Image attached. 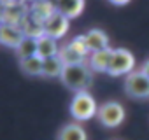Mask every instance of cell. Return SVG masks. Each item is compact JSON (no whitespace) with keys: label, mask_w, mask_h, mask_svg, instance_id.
<instances>
[{"label":"cell","mask_w":149,"mask_h":140,"mask_svg":"<svg viewBox=\"0 0 149 140\" xmlns=\"http://www.w3.org/2000/svg\"><path fill=\"white\" fill-rule=\"evenodd\" d=\"M19 67L26 76H42L44 72V60L39 56H32L26 60H19Z\"/></svg>","instance_id":"5bb4252c"},{"label":"cell","mask_w":149,"mask_h":140,"mask_svg":"<svg viewBox=\"0 0 149 140\" xmlns=\"http://www.w3.org/2000/svg\"><path fill=\"white\" fill-rule=\"evenodd\" d=\"M125 91L132 98H149V77L142 70H135L125 79Z\"/></svg>","instance_id":"8992f818"},{"label":"cell","mask_w":149,"mask_h":140,"mask_svg":"<svg viewBox=\"0 0 149 140\" xmlns=\"http://www.w3.org/2000/svg\"><path fill=\"white\" fill-rule=\"evenodd\" d=\"M70 114L76 121H90L98 114V107L95 98L88 91L76 93L70 102Z\"/></svg>","instance_id":"3957f363"},{"label":"cell","mask_w":149,"mask_h":140,"mask_svg":"<svg viewBox=\"0 0 149 140\" xmlns=\"http://www.w3.org/2000/svg\"><path fill=\"white\" fill-rule=\"evenodd\" d=\"M68 25H70V19L65 18L63 14H60L58 11H54L46 21H44V35L54 39V40H60L67 35L68 32Z\"/></svg>","instance_id":"52a82bcc"},{"label":"cell","mask_w":149,"mask_h":140,"mask_svg":"<svg viewBox=\"0 0 149 140\" xmlns=\"http://www.w3.org/2000/svg\"><path fill=\"white\" fill-rule=\"evenodd\" d=\"M84 40H86V46L90 49V53H98V51H104V49H109V37L104 30H98V28H93L90 32L84 33Z\"/></svg>","instance_id":"30bf717a"},{"label":"cell","mask_w":149,"mask_h":140,"mask_svg":"<svg viewBox=\"0 0 149 140\" xmlns=\"http://www.w3.org/2000/svg\"><path fill=\"white\" fill-rule=\"evenodd\" d=\"M16 53H18L19 60H26V58L37 56V53H39V42H37V39H33V37H25V40L18 46Z\"/></svg>","instance_id":"2e32d148"},{"label":"cell","mask_w":149,"mask_h":140,"mask_svg":"<svg viewBox=\"0 0 149 140\" xmlns=\"http://www.w3.org/2000/svg\"><path fill=\"white\" fill-rule=\"evenodd\" d=\"M65 68V63L60 56H53V58H47L44 60V72L42 76L44 77H61V72Z\"/></svg>","instance_id":"9a60e30c"},{"label":"cell","mask_w":149,"mask_h":140,"mask_svg":"<svg viewBox=\"0 0 149 140\" xmlns=\"http://www.w3.org/2000/svg\"><path fill=\"white\" fill-rule=\"evenodd\" d=\"M58 140H88V135L79 123H68L60 130Z\"/></svg>","instance_id":"7c38bea8"},{"label":"cell","mask_w":149,"mask_h":140,"mask_svg":"<svg viewBox=\"0 0 149 140\" xmlns=\"http://www.w3.org/2000/svg\"><path fill=\"white\" fill-rule=\"evenodd\" d=\"M112 54H114L112 47L98 51V53H91L90 58H88L90 68L93 70V72H109V67H111V61H112Z\"/></svg>","instance_id":"9c48e42d"},{"label":"cell","mask_w":149,"mask_h":140,"mask_svg":"<svg viewBox=\"0 0 149 140\" xmlns=\"http://www.w3.org/2000/svg\"><path fill=\"white\" fill-rule=\"evenodd\" d=\"M135 56L125 49V47H118L114 49V54H112V61H111V67H109V76H114V77H119V76H130L132 72H135Z\"/></svg>","instance_id":"277c9868"},{"label":"cell","mask_w":149,"mask_h":140,"mask_svg":"<svg viewBox=\"0 0 149 140\" xmlns=\"http://www.w3.org/2000/svg\"><path fill=\"white\" fill-rule=\"evenodd\" d=\"M90 49L86 46L84 35H79L76 39H72L68 44H65L60 49V58L63 60L65 65H81V63H88L90 58Z\"/></svg>","instance_id":"7a4b0ae2"},{"label":"cell","mask_w":149,"mask_h":140,"mask_svg":"<svg viewBox=\"0 0 149 140\" xmlns=\"http://www.w3.org/2000/svg\"><path fill=\"white\" fill-rule=\"evenodd\" d=\"M39 42V53L37 56L42 58V60H47V58H53V56H58L60 54V46H58V40L47 37V35H42L40 39H37Z\"/></svg>","instance_id":"8fae6325"},{"label":"cell","mask_w":149,"mask_h":140,"mask_svg":"<svg viewBox=\"0 0 149 140\" xmlns=\"http://www.w3.org/2000/svg\"><path fill=\"white\" fill-rule=\"evenodd\" d=\"M56 11L60 14H63L65 18L72 19V18H77L81 16V12L84 11V2L83 0H72V2H58L54 4Z\"/></svg>","instance_id":"4fadbf2b"},{"label":"cell","mask_w":149,"mask_h":140,"mask_svg":"<svg viewBox=\"0 0 149 140\" xmlns=\"http://www.w3.org/2000/svg\"><path fill=\"white\" fill-rule=\"evenodd\" d=\"M100 124H104L105 128H116L125 121V109L119 102H105L98 107V114H97Z\"/></svg>","instance_id":"5b68a950"},{"label":"cell","mask_w":149,"mask_h":140,"mask_svg":"<svg viewBox=\"0 0 149 140\" xmlns=\"http://www.w3.org/2000/svg\"><path fill=\"white\" fill-rule=\"evenodd\" d=\"M61 82L76 93L88 91V88L93 82V70L90 68L88 63L81 65H65L63 72H61Z\"/></svg>","instance_id":"6da1fadb"},{"label":"cell","mask_w":149,"mask_h":140,"mask_svg":"<svg viewBox=\"0 0 149 140\" xmlns=\"http://www.w3.org/2000/svg\"><path fill=\"white\" fill-rule=\"evenodd\" d=\"M25 30L19 25H4L0 26V40L7 47H14L18 49V46L25 40Z\"/></svg>","instance_id":"ba28073f"},{"label":"cell","mask_w":149,"mask_h":140,"mask_svg":"<svg viewBox=\"0 0 149 140\" xmlns=\"http://www.w3.org/2000/svg\"><path fill=\"white\" fill-rule=\"evenodd\" d=\"M54 11H56L54 4H49V2H37V4H33V6L30 7V14H32L35 19H39L40 23H44Z\"/></svg>","instance_id":"e0dca14e"},{"label":"cell","mask_w":149,"mask_h":140,"mask_svg":"<svg viewBox=\"0 0 149 140\" xmlns=\"http://www.w3.org/2000/svg\"><path fill=\"white\" fill-rule=\"evenodd\" d=\"M140 70H142V72H144L147 77H149V60H147V61H144V65H142V68H140Z\"/></svg>","instance_id":"ac0fdd59"}]
</instances>
